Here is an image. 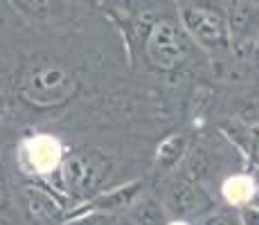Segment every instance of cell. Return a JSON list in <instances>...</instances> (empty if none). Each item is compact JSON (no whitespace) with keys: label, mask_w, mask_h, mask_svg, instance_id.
<instances>
[{"label":"cell","mask_w":259,"mask_h":225,"mask_svg":"<svg viewBox=\"0 0 259 225\" xmlns=\"http://www.w3.org/2000/svg\"><path fill=\"white\" fill-rule=\"evenodd\" d=\"M149 50H151L156 61H160L162 66H171L185 52V41H183L181 32L176 29V25L165 23L153 29V36L149 41Z\"/></svg>","instance_id":"obj_1"},{"label":"cell","mask_w":259,"mask_h":225,"mask_svg":"<svg viewBox=\"0 0 259 225\" xmlns=\"http://www.w3.org/2000/svg\"><path fill=\"white\" fill-rule=\"evenodd\" d=\"M27 158L32 169H36L38 173H48L61 160V144L50 135H36L27 142Z\"/></svg>","instance_id":"obj_2"},{"label":"cell","mask_w":259,"mask_h":225,"mask_svg":"<svg viewBox=\"0 0 259 225\" xmlns=\"http://www.w3.org/2000/svg\"><path fill=\"white\" fill-rule=\"evenodd\" d=\"M252 194H255V183L248 176H235V178L226 180V185H223V196L232 205L248 203L252 198Z\"/></svg>","instance_id":"obj_3"},{"label":"cell","mask_w":259,"mask_h":225,"mask_svg":"<svg viewBox=\"0 0 259 225\" xmlns=\"http://www.w3.org/2000/svg\"><path fill=\"white\" fill-rule=\"evenodd\" d=\"M187 18H189L192 29L201 38H219V34H221V23H219V18H214L212 14L192 12V14H187Z\"/></svg>","instance_id":"obj_4"},{"label":"cell","mask_w":259,"mask_h":225,"mask_svg":"<svg viewBox=\"0 0 259 225\" xmlns=\"http://www.w3.org/2000/svg\"><path fill=\"white\" fill-rule=\"evenodd\" d=\"M138 187H140V185L133 183V185H128V187H124V189H117V192H113V194H108V196L99 198L97 205H106V207H124V203L131 201Z\"/></svg>","instance_id":"obj_5"},{"label":"cell","mask_w":259,"mask_h":225,"mask_svg":"<svg viewBox=\"0 0 259 225\" xmlns=\"http://www.w3.org/2000/svg\"><path fill=\"white\" fill-rule=\"evenodd\" d=\"M23 3L27 5L29 9H36V12H41V9L48 5V0H23Z\"/></svg>","instance_id":"obj_6"},{"label":"cell","mask_w":259,"mask_h":225,"mask_svg":"<svg viewBox=\"0 0 259 225\" xmlns=\"http://www.w3.org/2000/svg\"><path fill=\"white\" fill-rule=\"evenodd\" d=\"M210 225H228V223H226V221H217V223H214V221H212Z\"/></svg>","instance_id":"obj_7"},{"label":"cell","mask_w":259,"mask_h":225,"mask_svg":"<svg viewBox=\"0 0 259 225\" xmlns=\"http://www.w3.org/2000/svg\"><path fill=\"white\" fill-rule=\"evenodd\" d=\"M169 225H187V223H181V221H176V223H169Z\"/></svg>","instance_id":"obj_8"}]
</instances>
